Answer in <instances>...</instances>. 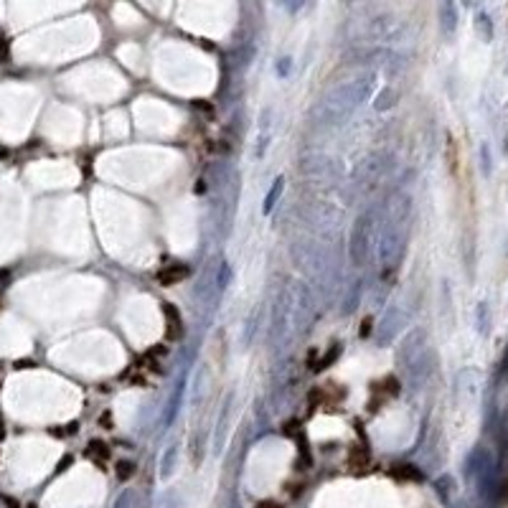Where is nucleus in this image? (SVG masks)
Here are the masks:
<instances>
[{
  "label": "nucleus",
  "mask_w": 508,
  "mask_h": 508,
  "mask_svg": "<svg viewBox=\"0 0 508 508\" xmlns=\"http://www.w3.org/2000/svg\"><path fill=\"white\" fill-rule=\"evenodd\" d=\"M130 503H133V493L127 491V493H122L117 498V503H115V508H130Z\"/></svg>",
  "instance_id": "obj_2"
},
{
  "label": "nucleus",
  "mask_w": 508,
  "mask_h": 508,
  "mask_svg": "<svg viewBox=\"0 0 508 508\" xmlns=\"http://www.w3.org/2000/svg\"><path fill=\"white\" fill-rule=\"evenodd\" d=\"M186 275H188V270L183 265H170L161 272V280H163V285H173V282H181Z\"/></svg>",
  "instance_id": "obj_1"
},
{
  "label": "nucleus",
  "mask_w": 508,
  "mask_h": 508,
  "mask_svg": "<svg viewBox=\"0 0 508 508\" xmlns=\"http://www.w3.org/2000/svg\"><path fill=\"white\" fill-rule=\"evenodd\" d=\"M173 455H175V450H168L166 453V460H163V475H170V470H173V467H170V460H173Z\"/></svg>",
  "instance_id": "obj_3"
},
{
  "label": "nucleus",
  "mask_w": 508,
  "mask_h": 508,
  "mask_svg": "<svg viewBox=\"0 0 508 508\" xmlns=\"http://www.w3.org/2000/svg\"><path fill=\"white\" fill-rule=\"evenodd\" d=\"M257 508H282V506H277V503H270V501H267V503H259Z\"/></svg>",
  "instance_id": "obj_4"
}]
</instances>
